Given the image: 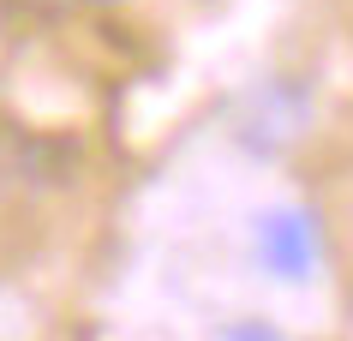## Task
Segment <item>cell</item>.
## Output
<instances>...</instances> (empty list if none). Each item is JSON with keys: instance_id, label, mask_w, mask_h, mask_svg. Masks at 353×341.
Masks as SVG:
<instances>
[{"instance_id": "2", "label": "cell", "mask_w": 353, "mask_h": 341, "mask_svg": "<svg viewBox=\"0 0 353 341\" xmlns=\"http://www.w3.org/2000/svg\"><path fill=\"white\" fill-rule=\"evenodd\" d=\"M210 341H281L270 323H228V329H216Z\"/></svg>"}, {"instance_id": "1", "label": "cell", "mask_w": 353, "mask_h": 341, "mask_svg": "<svg viewBox=\"0 0 353 341\" xmlns=\"http://www.w3.org/2000/svg\"><path fill=\"white\" fill-rule=\"evenodd\" d=\"M258 258H263L270 276H281V282L312 276V264H317V227H312V216H294V209L263 216L258 222Z\"/></svg>"}]
</instances>
